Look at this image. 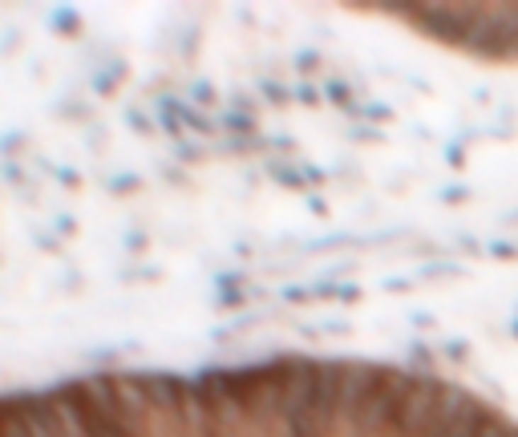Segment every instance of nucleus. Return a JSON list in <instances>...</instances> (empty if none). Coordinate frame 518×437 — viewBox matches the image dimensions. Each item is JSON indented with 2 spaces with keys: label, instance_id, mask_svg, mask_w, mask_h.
Here are the masks:
<instances>
[{
  "label": "nucleus",
  "instance_id": "nucleus-1",
  "mask_svg": "<svg viewBox=\"0 0 518 437\" xmlns=\"http://www.w3.org/2000/svg\"><path fill=\"white\" fill-rule=\"evenodd\" d=\"M283 437H337L344 365H280Z\"/></svg>",
  "mask_w": 518,
  "mask_h": 437
},
{
  "label": "nucleus",
  "instance_id": "nucleus-2",
  "mask_svg": "<svg viewBox=\"0 0 518 437\" xmlns=\"http://www.w3.org/2000/svg\"><path fill=\"white\" fill-rule=\"evenodd\" d=\"M85 437H138L122 381H77L65 389Z\"/></svg>",
  "mask_w": 518,
  "mask_h": 437
}]
</instances>
